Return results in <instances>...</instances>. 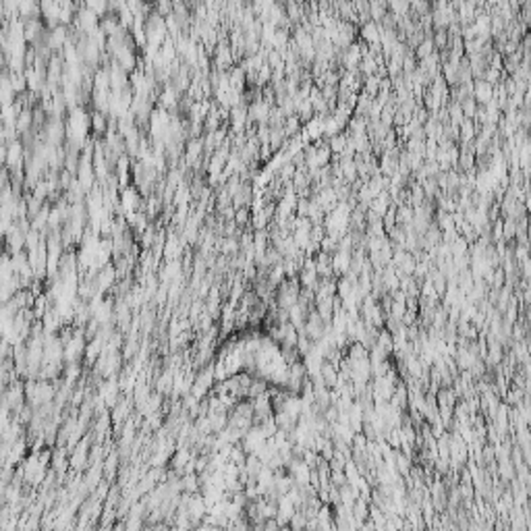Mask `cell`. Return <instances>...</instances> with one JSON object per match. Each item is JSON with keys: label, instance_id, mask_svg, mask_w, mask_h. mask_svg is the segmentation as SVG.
I'll return each instance as SVG.
<instances>
[{"label": "cell", "instance_id": "2", "mask_svg": "<svg viewBox=\"0 0 531 531\" xmlns=\"http://www.w3.org/2000/svg\"><path fill=\"white\" fill-rule=\"evenodd\" d=\"M461 129H463V137H465V139H471V137H473V124H471L469 118L461 122Z\"/></svg>", "mask_w": 531, "mask_h": 531}, {"label": "cell", "instance_id": "1", "mask_svg": "<svg viewBox=\"0 0 531 531\" xmlns=\"http://www.w3.org/2000/svg\"><path fill=\"white\" fill-rule=\"evenodd\" d=\"M475 98H477L479 102H484V104H488V102L492 100V85H490L488 81H479V83L475 85Z\"/></svg>", "mask_w": 531, "mask_h": 531}, {"label": "cell", "instance_id": "4", "mask_svg": "<svg viewBox=\"0 0 531 531\" xmlns=\"http://www.w3.org/2000/svg\"><path fill=\"white\" fill-rule=\"evenodd\" d=\"M237 222H239V224H245V222H247V208H241V210L237 212Z\"/></svg>", "mask_w": 531, "mask_h": 531}, {"label": "cell", "instance_id": "3", "mask_svg": "<svg viewBox=\"0 0 531 531\" xmlns=\"http://www.w3.org/2000/svg\"><path fill=\"white\" fill-rule=\"evenodd\" d=\"M363 36H365L367 40H371V42H376V40H378V36H376V27H373V25H367V27L363 29Z\"/></svg>", "mask_w": 531, "mask_h": 531}]
</instances>
